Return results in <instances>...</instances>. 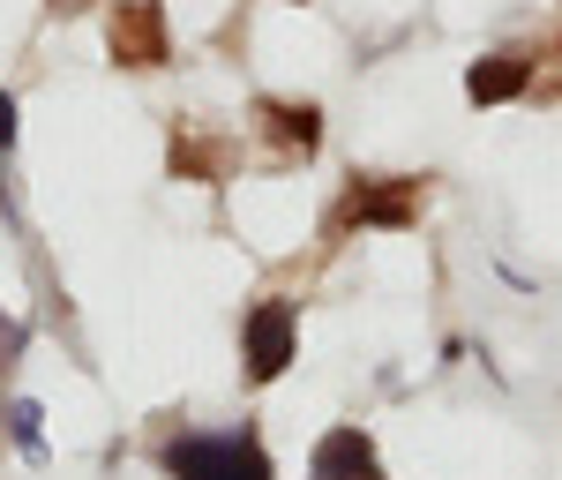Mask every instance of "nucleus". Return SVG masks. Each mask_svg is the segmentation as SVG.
Instances as JSON below:
<instances>
[{
  "instance_id": "1",
  "label": "nucleus",
  "mask_w": 562,
  "mask_h": 480,
  "mask_svg": "<svg viewBox=\"0 0 562 480\" xmlns=\"http://www.w3.org/2000/svg\"><path fill=\"white\" fill-rule=\"evenodd\" d=\"M158 473L166 480H278V466H270L256 428H217V436L188 428V436L158 443Z\"/></svg>"
},
{
  "instance_id": "2",
  "label": "nucleus",
  "mask_w": 562,
  "mask_h": 480,
  "mask_svg": "<svg viewBox=\"0 0 562 480\" xmlns=\"http://www.w3.org/2000/svg\"><path fill=\"white\" fill-rule=\"evenodd\" d=\"M420 203H428V188L413 174H352L338 211H330V233H352V225L360 233H413Z\"/></svg>"
},
{
  "instance_id": "3",
  "label": "nucleus",
  "mask_w": 562,
  "mask_h": 480,
  "mask_svg": "<svg viewBox=\"0 0 562 480\" xmlns=\"http://www.w3.org/2000/svg\"><path fill=\"white\" fill-rule=\"evenodd\" d=\"M301 353V308L285 293H262L248 315H240V360H248V383H278Z\"/></svg>"
},
{
  "instance_id": "4",
  "label": "nucleus",
  "mask_w": 562,
  "mask_h": 480,
  "mask_svg": "<svg viewBox=\"0 0 562 480\" xmlns=\"http://www.w3.org/2000/svg\"><path fill=\"white\" fill-rule=\"evenodd\" d=\"M105 53L121 68H166L173 31H166V0H113L105 8Z\"/></svg>"
},
{
  "instance_id": "5",
  "label": "nucleus",
  "mask_w": 562,
  "mask_h": 480,
  "mask_svg": "<svg viewBox=\"0 0 562 480\" xmlns=\"http://www.w3.org/2000/svg\"><path fill=\"white\" fill-rule=\"evenodd\" d=\"M307 480H390V473H383V458H375V436L360 421H338L307 450Z\"/></svg>"
},
{
  "instance_id": "6",
  "label": "nucleus",
  "mask_w": 562,
  "mask_h": 480,
  "mask_svg": "<svg viewBox=\"0 0 562 480\" xmlns=\"http://www.w3.org/2000/svg\"><path fill=\"white\" fill-rule=\"evenodd\" d=\"M256 129L278 158H315L323 150V105L315 98H256Z\"/></svg>"
},
{
  "instance_id": "7",
  "label": "nucleus",
  "mask_w": 562,
  "mask_h": 480,
  "mask_svg": "<svg viewBox=\"0 0 562 480\" xmlns=\"http://www.w3.org/2000/svg\"><path fill=\"white\" fill-rule=\"evenodd\" d=\"M540 76V53H525V45H495V53H480L473 68H465V98L473 105H510L525 98Z\"/></svg>"
},
{
  "instance_id": "8",
  "label": "nucleus",
  "mask_w": 562,
  "mask_h": 480,
  "mask_svg": "<svg viewBox=\"0 0 562 480\" xmlns=\"http://www.w3.org/2000/svg\"><path fill=\"white\" fill-rule=\"evenodd\" d=\"M0 428H8V443H15L31 466H45V405L38 398H0Z\"/></svg>"
},
{
  "instance_id": "9",
  "label": "nucleus",
  "mask_w": 562,
  "mask_h": 480,
  "mask_svg": "<svg viewBox=\"0 0 562 480\" xmlns=\"http://www.w3.org/2000/svg\"><path fill=\"white\" fill-rule=\"evenodd\" d=\"M8 150H15V98L0 90V158H8Z\"/></svg>"
},
{
  "instance_id": "10",
  "label": "nucleus",
  "mask_w": 562,
  "mask_h": 480,
  "mask_svg": "<svg viewBox=\"0 0 562 480\" xmlns=\"http://www.w3.org/2000/svg\"><path fill=\"white\" fill-rule=\"evenodd\" d=\"M45 8H53V15H83L90 0H45Z\"/></svg>"
},
{
  "instance_id": "11",
  "label": "nucleus",
  "mask_w": 562,
  "mask_h": 480,
  "mask_svg": "<svg viewBox=\"0 0 562 480\" xmlns=\"http://www.w3.org/2000/svg\"><path fill=\"white\" fill-rule=\"evenodd\" d=\"M293 8H307V0H293Z\"/></svg>"
}]
</instances>
